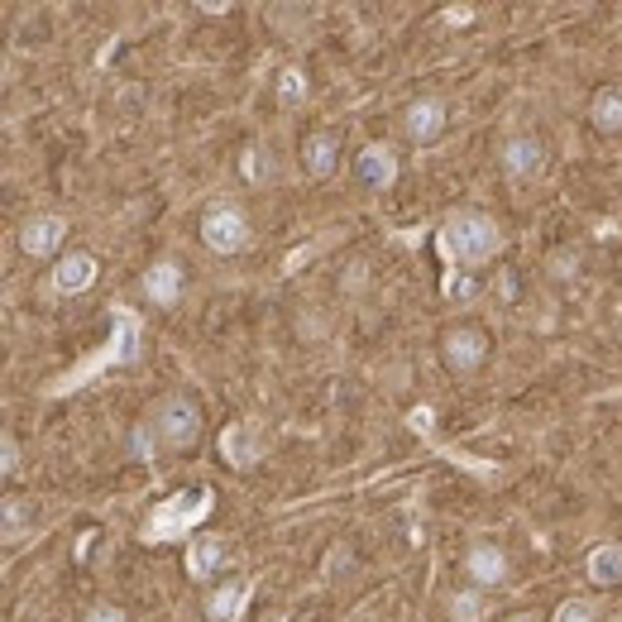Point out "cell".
Returning <instances> with one entry per match:
<instances>
[{
	"instance_id": "44dd1931",
	"label": "cell",
	"mask_w": 622,
	"mask_h": 622,
	"mask_svg": "<svg viewBox=\"0 0 622 622\" xmlns=\"http://www.w3.org/2000/svg\"><path fill=\"white\" fill-rule=\"evenodd\" d=\"M245 440H249V426H231V431H225V455H231L235 464H254L259 460V450H249Z\"/></svg>"
},
{
	"instance_id": "d6986e66",
	"label": "cell",
	"mask_w": 622,
	"mask_h": 622,
	"mask_svg": "<svg viewBox=\"0 0 622 622\" xmlns=\"http://www.w3.org/2000/svg\"><path fill=\"white\" fill-rule=\"evenodd\" d=\"M450 618L455 622H484L488 613V604H484V594H474V589H460V594H450Z\"/></svg>"
},
{
	"instance_id": "3957f363",
	"label": "cell",
	"mask_w": 622,
	"mask_h": 622,
	"mask_svg": "<svg viewBox=\"0 0 622 622\" xmlns=\"http://www.w3.org/2000/svg\"><path fill=\"white\" fill-rule=\"evenodd\" d=\"M201 239L215 254H245L249 249V221L235 201H211L207 215H201Z\"/></svg>"
},
{
	"instance_id": "8fae6325",
	"label": "cell",
	"mask_w": 622,
	"mask_h": 622,
	"mask_svg": "<svg viewBox=\"0 0 622 622\" xmlns=\"http://www.w3.org/2000/svg\"><path fill=\"white\" fill-rule=\"evenodd\" d=\"M207 508H211V494H207V488H191V494H183L177 502H163V508L153 512V518H159L153 532H173V526L183 532V526H191Z\"/></svg>"
},
{
	"instance_id": "2e32d148",
	"label": "cell",
	"mask_w": 622,
	"mask_h": 622,
	"mask_svg": "<svg viewBox=\"0 0 622 622\" xmlns=\"http://www.w3.org/2000/svg\"><path fill=\"white\" fill-rule=\"evenodd\" d=\"M239 173H245L249 187H273L278 183V153H273L269 144H249V149L239 153Z\"/></svg>"
},
{
	"instance_id": "7a4b0ae2",
	"label": "cell",
	"mask_w": 622,
	"mask_h": 622,
	"mask_svg": "<svg viewBox=\"0 0 622 622\" xmlns=\"http://www.w3.org/2000/svg\"><path fill=\"white\" fill-rule=\"evenodd\" d=\"M149 426L163 450H191L201 436V412H197V402H187V398H159L149 412Z\"/></svg>"
},
{
	"instance_id": "277c9868",
	"label": "cell",
	"mask_w": 622,
	"mask_h": 622,
	"mask_svg": "<svg viewBox=\"0 0 622 622\" xmlns=\"http://www.w3.org/2000/svg\"><path fill=\"white\" fill-rule=\"evenodd\" d=\"M446 125H450V105L440 101V96H416V101H407L402 129H407V139H412V144L440 139V135H446Z\"/></svg>"
},
{
	"instance_id": "5bb4252c",
	"label": "cell",
	"mask_w": 622,
	"mask_h": 622,
	"mask_svg": "<svg viewBox=\"0 0 622 622\" xmlns=\"http://www.w3.org/2000/svg\"><path fill=\"white\" fill-rule=\"evenodd\" d=\"M221 565H231V542H221V536H197L187 550V570L197 574V580H211Z\"/></svg>"
},
{
	"instance_id": "4fadbf2b",
	"label": "cell",
	"mask_w": 622,
	"mask_h": 622,
	"mask_svg": "<svg viewBox=\"0 0 622 622\" xmlns=\"http://www.w3.org/2000/svg\"><path fill=\"white\" fill-rule=\"evenodd\" d=\"M245 598H249V584L245 580H225L207 594V618L211 622H239L245 613Z\"/></svg>"
},
{
	"instance_id": "7402d4cb",
	"label": "cell",
	"mask_w": 622,
	"mask_h": 622,
	"mask_svg": "<svg viewBox=\"0 0 622 622\" xmlns=\"http://www.w3.org/2000/svg\"><path fill=\"white\" fill-rule=\"evenodd\" d=\"M129 450H135L139 460H153V455L163 450V446H159V436H153V426H149V416H144V422L135 426V436H129Z\"/></svg>"
},
{
	"instance_id": "8992f818",
	"label": "cell",
	"mask_w": 622,
	"mask_h": 622,
	"mask_svg": "<svg viewBox=\"0 0 622 622\" xmlns=\"http://www.w3.org/2000/svg\"><path fill=\"white\" fill-rule=\"evenodd\" d=\"M63 235H67L63 215L39 211V215H29V221L20 225V249L29 259H48V254H58V249H63Z\"/></svg>"
},
{
	"instance_id": "d4e9b609",
	"label": "cell",
	"mask_w": 622,
	"mask_h": 622,
	"mask_svg": "<svg viewBox=\"0 0 622 622\" xmlns=\"http://www.w3.org/2000/svg\"><path fill=\"white\" fill-rule=\"evenodd\" d=\"M440 20H446L450 29H464V24H474V5H450Z\"/></svg>"
},
{
	"instance_id": "ffe728a7",
	"label": "cell",
	"mask_w": 622,
	"mask_h": 622,
	"mask_svg": "<svg viewBox=\"0 0 622 622\" xmlns=\"http://www.w3.org/2000/svg\"><path fill=\"white\" fill-rule=\"evenodd\" d=\"M278 101H283V105L307 101V72L297 67V63H287V67L278 72Z\"/></svg>"
},
{
	"instance_id": "f1b7e54d",
	"label": "cell",
	"mask_w": 622,
	"mask_h": 622,
	"mask_svg": "<svg viewBox=\"0 0 622 622\" xmlns=\"http://www.w3.org/2000/svg\"><path fill=\"white\" fill-rule=\"evenodd\" d=\"M508 622H536V618H532V613H522V618H508Z\"/></svg>"
},
{
	"instance_id": "4316f807",
	"label": "cell",
	"mask_w": 622,
	"mask_h": 622,
	"mask_svg": "<svg viewBox=\"0 0 622 622\" xmlns=\"http://www.w3.org/2000/svg\"><path fill=\"white\" fill-rule=\"evenodd\" d=\"M82 622H125V613H120V608H111V604H101V608H91L87 618Z\"/></svg>"
},
{
	"instance_id": "cb8c5ba5",
	"label": "cell",
	"mask_w": 622,
	"mask_h": 622,
	"mask_svg": "<svg viewBox=\"0 0 622 622\" xmlns=\"http://www.w3.org/2000/svg\"><path fill=\"white\" fill-rule=\"evenodd\" d=\"M550 622H598V618H594V608L584 604V598H570V604L556 608V618H550Z\"/></svg>"
},
{
	"instance_id": "ba28073f",
	"label": "cell",
	"mask_w": 622,
	"mask_h": 622,
	"mask_svg": "<svg viewBox=\"0 0 622 622\" xmlns=\"http://www.w3.org/2000/svg\"><path fill=\"white\" fill-rule=\"evenodd\" d=\"M183 263L177 259H153L149 273H144V297H149L153 307H173L177 297H183Z\"/></svg>"
},
{
	"instance_id": "e0dca14e",
	"label": "cell",
	"mask_w": 622,
	"mask_h": 622,
	"mask_svg": "<svg viewBox=\"0 0 622 622\" xmlns=\"http://www.w3.org/2000/svg\"><path fill=\"white\" fill-rule=\"evenodd\" d=\"M589 120L598 135H622V87H604L589 101Z\"/></svg>"
},
{
	"instance_id": "7c38bea8",
	"label": "cell",
	"mask_w": 622,
	"mask_h": 622,
	"mask_svg": "<svg viewBox=\"0 0 622 622\" xmlns=\"http://www.w3.org/2000/svg\"><path fill=\"white\" fill-rule=\"evenodd\" d=\"M464 570H470V580L478 584V589H494V584L508 580V556H502L498 546H474L470 556H464Z\"/></svg>"
},
{
	"instance_id": "f546056e",
	"label": "cell",
	"mask_w": 622,
	"mask_h": 622,
	"mask_svg": "<svg viewBox=\"0 0 622 622\" xmlns=\"http://www.w3.org/2000/svg\"><path fill=\"white\" fill-rule=\"evenodd\" d=\"M613 622H622V613H618V618H613Z\"/></svg>"
},
{
	"instance_id": "52a82bcc",
	"label": "cell",
	"mask_w": 622,
	"mask_h": 622,
	"mask_svg": "<svg viewBox=\"0 0 622 622\" xmlns=\"http://www.w3.org/2000/svg\"><path fill=\"white\" fill-rule=\"evenodd\" d=\"M440 354H446L450 369H460V374H470L488 359V335L478 326H450L446 340H440Z\"/></svg>"
},
{
	"instance_id": "6da1fadb",
	"label": "cell",
	"mask_w": 622,
	"mask_h": 622,
	"mask_svg": "<svg viewBox=\"0 0 622 622\" xmlns=\"http://www.w3.org/2000/svg\"><path fill=\"white\" fill-rule=\"evenodd\" d=\"M436 249L460 273H470V269L488 263L502 249V231H498L494 215H484V211H455V215H446V225L436 231Z\"/></svg>"
},
{
	"instance_id": "5b68a950",
	"label": "cell",
	"mask_w": 622,
	"mask_h": 622,
	"mask_svg": "<svg viewBox=\"0 0 622 622\" xmlns=\"http://www.w3.org/2000/svg\"><path fill=\"white\" fill-rule=\"evenodd\" d=\"M502 173L512 177V183H536V177L546 173V144L536 135H512L502 144Z\"/></svg>"
},
{
	"instance_id": "484cf974",
	"label": "cell",
	"mask_w": 622,
	"mask_h": 622,
	"mask_svg": "<svg viewBox=\"0 0 622 622\" xmlns=\"http://www.w3.org/2000/svg\"><path fill=\"white\" fill-rule=\"evenodd\" d=\"M5 440V455H0V464H5V474H15L20 470V446H15V436H0Z\"/></svg>"
},
{
	"instance_id": "9c48e42d",
	"label": "cell",
	"mask_w": 622,
	"mask_h": 622,
	"mask_svg": "<svg viewBox=\"0 0 622 622\" xmlns=\"http://www.w3.org/2000/svg\"><path fill=\"white\" fill-rule=\"evenodd\" d=\"M354 173H359V183L374 187V191L393 187V183H398V153H393L388 144H369V149H359Z\"/></svg>"
},
{
	"instance_id": "ac0fdd59",
	"label": "cell",
	"mask_w": 622,
	"mask_h": 622,
	"mask_svg": "<svg viewBox=\"0 0 622 622\" xmlns=\"http://www.w3.org/2000/svg\"><path fill=\"white\" fill-rule=\"evenodd\" d=\"M589 580L594 584H622V546H598L589 550Z\"/></svg>"
},
{
	"instance_id": "83f0119b",
	"label": "cell",
	"mask_w": 622,
	"mask_h": 622,
	"mask_svg": "<svg viewBox=\"0 0 622 622\" xmlns=\"http://www.w3.org/2000/svg\"><path fill=\"white\" fill-rule=\"evenodd\" d=\"M20 518H24V508H20L15 498H10V502H5V536H15V532H20Z\"/></svg>"
},
{
	"instance_id": "603a6c76",
	"label": "cell",
	"mask_w": 622,
	"mask_h": 622,
	"mask_svg": "<svg viewBox=\"0 0 622 622\" xmlns=\"http://www.w3.org/2000/svg\"><path fill=\"white\" fill-rule=\"evenodd\" d=\"M440 293H446V302H474V293H478V283L470 278V273H455V278H446V287H440Z\"/></svg>"
},
{
	"instance_id": "30bf717a",
	"label": "cell",
	"mask_w": 622,
	"mask_h": 622,
	"mask_svg": "<svg viewBox=\"0 0 622 622\" xmlns=\"http://www.w3.org/2000/svg\"><path fill=\"white\" fill-rule=\"evenodd\" d=\"M91 283H96V259L87 254V249H72V254L58 259V269H53V287H58L63 297H82Z\"/></svg>"
},
{
	"instance_id": "9a60e30c",
	"label": "cell",
	"mask_w": 622,
	"mask_h": 622,
	"mask_svg": "<svg viewBox=\"0 0 622 622\" xmlns=\"http://www.w3.org/2000/svg\"><path fill=\"white\" fill-rule=\"evenodd\" d=\"M302 163L311 177H331L335 163H340V135H331V129H316V135L307 139L302 149Z\"/></svg>"
}]
</instances>
